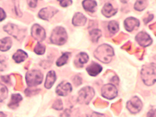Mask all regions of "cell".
<instances>
[{"mask_svg": "<svg viewBox=\"0 0 156 117\" xmlns=\"http://www.w3.org/2000/svg\"><path fill=\"white\" fill-rule=\"evenodd\" d=\"M73 3L72 1H59V5L62 6V7H68V6H70L71 4Z\"/></svg>", "mask_w": 156, "mask_h": 117, "instance_id": "obj_31", "label": "cell"}, {"mask_svg": "<svg viewBox=\"0 0 156 117\" xmlns=\"http://www.w3.org/2000/svg\"><path fill=\"white\" fill-rule=\"evenodd\" d=\"M153 18H154V16L153 15H149L148 17H147V18H146L145 20H144V21H145V23L146 24V23H147L149 21H150L151 20H152V19H153Z\"/></svg>", "mask_w": 156, "mask_h": 117, "instance_id": "obj_36", "label": "cell"}, {"mask_svg": "<svg viewBox=\"0 0 156 117\" xmlns=\"http://www.w3.org/2000/svg\"><path fill=\"white\" fill-rule=\"evenodd\" d=\"M142 108V103L137 97H134L127 103V108L131 113H137Z\"/></svg>", "mask_w": 156, "mask_h": 117, "instance_id": "obj_8", "label": "cell"}, {"mask_svg": "<svg viewBox=\"0 0 156 117\" xmlns=\"http://www.w3.org/2000/svg\"><path fill=\"white\" fill-rule=\"evenodd\" d=\"M147 5V1H137L134 4V9L139 11L144 10Z\"/></svg>", "mask_w": 156, "mask_h": 117, "instance_id": "obj_27", "label": "cell"}, {"mask_svg": "<svg viewBox=\"0 0 156 117\" xmlns=\"http://www.w3.org/2000/svg\"><path fill=\"white\" fill-rule=\"evenodd\" d=\"M28 3L31 8H35L37 5V1H29L28 2Z\"/></svg>", "mask_w": 156, "mask_h": 117, "instance_id": "obj_33", "label": "cell"}, {"mask_svg": "<svg viewBox=\"0 0 156 117\" xmlns=\"http://www.w3.org/2000/svg\"><path fill=\"white\" fill-rule=\"evenodd\" d=\"M23 98L20 94H14L11 96L10 103L8 104V107L11 108L15 109L18 107L20 102L22 100Z\"/></svg>", "mask_w": 156, "mask_h": 117, "instance_id": "obj_22", "label": "cell"}, {"mask_svg": "<svg viewBox=\"0 0 156 117\" xmlns=\"http://www.w3.org/2000/svg\"><path fill=\"white\" fill-rule=\"evenodd\" d=\"M28 57V54L21 49H18L12 56V58H13L16 63H20L24 61Z\"/></svg>", "mask_w": 156, "mask_h": 117, "instance_id": "obj_19", "label": "cell"}, {"mask_svg": "<svg viewBox=\"0 0 156 117\" xmlns=\"http://www.w3.org/2000/svg\"><path fill=\"white\" fill-rule=\"evenodd\" d=\"M139 21L133 17L127 18L124 22V28L129 32H132L137 28L139 27Z\"/></svg>", "mask_w": 156, "mask_h": 117, "instance_id": "obj_13", "label": "cell"}, {"mask_svg": "<svg viewBox=\"0 0 156 117\" xmlns=\"http://www.w3.org/2000/svg\"><path fill=\"white\" fill-rule=\"evenodd\" d=\"M46 47L44 45L38 43L34 49V51L37 55H43L44 53Z\"/></svg>", "mask_w": 156, "mask_h": 117, "instance_id": "obj_28", "label": "cell"}, {"mask_svg": "<svg viewBox=\"0 0 156 117\" xmlns=\"http://www.w3.org/2000/svg\"><path fill=\"white\" fill-rule=\"evenodd\" d=\"M86 70L90 76H96L101 72L102 67L98 63L93 62L87 67Z\"/></svg>", "mask_w": 156, "mask_h": 117, "instance_id": "obj_16", "label": "cell"}, {"mask_svg": "<svg viewBox=\"0 0 156 117\" xmlns=\"http://www.w3.org/2000/svg\"><path fill=\"white\" fill-rule=\"evenodd\" d=\"M58 10L53 7H46L43 8L38 13V16L42 20H49L52 17H53L57 13Z\"/></svg>", "mask_w": 156, "mask_h": 117, "instance_id": "obj_12", "label": "cell"}, {"mask_svg": "<svg viewBox=\"0 0 156 117\" xmlns=\"http://www.w3.org/2000/svg\"><path fill=\"white\" fill-rule=\"evenodd\" d=\"M12 45V40L9 37H6L0 40V51H6L10 49Z\"/></svg>", "mask_w": 156, "mask_h": 117, "instance_id": "obj_20", "label": "cell"}, {"mask_svg": "<svg viewBox=\"0 0 156 117\" xmlns=\"http://www.w3.org/2000/svg\"><path fill=\"white\" fill-rule=\"evenodd\" d=\"M43 80V75L39 70H33L27 72L26 75V81L30 87L36 86L40 85Z\"/></svg>", "mask_w": 156, "mask_h": 117, "instance_id": "obj_4", "label": "cell"}, {"mask_svg": "<svg viewBox=\"0 0 156 117\" xmlns=\"http://www.w3.org/2000/svg\"><path fill=\"white\" fill-rule=\"evenodd\" d=\"M94 90L92 87L85 86L78 93L77 102L80 104H88L94 97Z\"/></svg>", "mask_w": 156, "mask_h": 117, "instance_id": "obj_5", "label": "cell"}, {"mask_svg": "<svg viewBox=\"0 0 156 117\" xmlns=\"http://www.w3.org/2000/svg\"><path fill=\"white\" fill-rule=\"evenodd\" d=\"M86 17L81 13H76L74 15L72 23L75 27H82L86 24Z\"/></svg>", "mask_w": 156, "mask_h": 117, "instance_id": "obj_15", "label": "cell"}, {"mask_svg": "<svg viewBox=\"0 0 156 117\" xmlns=\"http://www.w3.org/2000/svg\"><path fill=\"white\" fill-rule=\"evenodd\" d=\"M136 40L138 44L142 47H147L152 43V40L147 33L144 31L139 32L136 36Z\"/></svg>", "mask_w": 156, "mask_h": 117, "instance_id": "obj_11", "label": "cell"}, {"mask_svg": "<svg viewBox=\"0 0 156 117\" xmlns=\"http://www.w3.org/2000/svg\"><path fill=\"white\" fill-rule=\"evenodd\" d=\"M101 35V31L99 29H94L89 32L90 38L93 43H97Z\"/></svg>", "mask_w": 156, "mask_h": 117, "instance_id": "obj_23", "label": "cell"}, {"mask_svg": "<svg viewBox=\"0 0 156 117\" xmlns=\"http://www.w3.org/2000/svg\"><path fill=\"white\" fill-rule=\"evenodd\" d=\"M31 35L38 42H42L46 38L44 29L37 24H34L31 28Z\"/></svg>", "mask_w": 156, "mask_h": 117, "instance_id": "obj_9", "label": "cell"}, {"mask_svg": "<svg viewBox=\"0 0 156 117\" xmlns=\"http://www.w3.org/2000/svg\"><path fill=\"white\" fill-rule=\"evenodd\" d=\"M91 117H105V115L100 114V113H93Z\"/></svg>", "mask_w": 156, "mask_h": 117, "instance_id": "obj_35", "label": "cell"}, {"mask_svg": "<svg viewBox=\"0 0 156 117\" xmlns=\"http://www.w3.org/2000/svg\"><path fill=\"white\" fill-rule=\"evenodd\" d=\"M4 30L10 35L15 36L18 40L25 36V31L24 30H20L16 25L13 24H8L4 27Z\"/></svg>", "mask_w": 156, "mask_h": 117, "instance_id": "obj_7", "label": "cell"}, {"mask_svg": "<svg viewBox=\"0 0 156 117\" xmlns=\"http://www.w3.org/2000/svg\"><path fill=\"white\" fill-rule=\"evenodd\" d=\"M72 90L73 87L70 83L66 81H63L56 87V93L59 96L66 97L72 92Z\"/></svg>", "mask_w": 156, "mask_h": 117, "instance_id": "obj_10", "label": "cell"}, {"mask_svg": "<svg viewBox=\"0 0 156 117\" xmlns=\"http://www.w3.org/2000/svg\"><path fill=\"white\" fill-rule=\"evenodd\" d=\"M70 55H71V53H68V52H66V53H64V54H62V55L56 61V65L58 67H62L65 64H66Z\"/></svg>", "mask_w": 156, "mask_h": 117, "instance_id": "obj_24", "label": "cell"}, {"mask_svg": "<svg viewBox=\"0 0 156 117\" xmlns=\"http://www.w3.org/2000/svg\"><path fill=\"white\" fill-rule=\"evenodd\" d=\"M147 117H155V110H150L147 113Z\"/></svg>", "mask_w": 156, "mask_h": 117, "instance_id": "obj_34", "label": "cell"}, {"mask_svg": "<svg viewBox=\"0 0 156 117\" xmlns=\"http://www.w3.org/2000/svg\"><path fill=\"white\" fill-rule=\"evenodd\" d=\"M0 117H6V115L4 113L0 112Z\"/></svg>", "mask_w": 156, "mask_h": 117, "instance_id": "obj_37", "label": "cell"}, {"mask_svg": "<svg viewBox=\"0 0 156 117\" xmlns=\"http://www.w3.org/2000/svg\"><path fill=\"white\" fill-rule=\"evenodd\" d=\"M68 40L67 32L64 28L58 27L51 33L50 40L52 43L56 45H62L66 43Z\"/></svg>", "mask_w": 156, "mask_h": 117, "instance_id": "obj_3", "label": "cell"}, {"mask_svg": "<svg viewBox=\"0 0 156 117\" xmlns=\"http://www.w3.org/2000/svg\"><path fill=\"white\" fill-rule=\"evenodd\" d=\"M101 94L103 97L108 100L115 98L118 94L117 88L112 84H107L104 85L101 88Z\"/></svg>", "mask_w": 156, "mask_h": 117, "instance_id": "obj_6", "label": "cell"}, {"mask_svg": "<svg viewBox=\"0 0 156 117\" xmlns=\"http://www.w3.org/2000/svg\"><path fill=\"white\" fill-rule=\"evenodd\" d=\"M117 11H118V10L115 9L113 6L109 3H106L102 9V15L107 18H110L115 15Z\"/></svg>", "mask_w": 156, "mask_h": 117, "instance_id": "obj_17", "label": "cell"}, {"mask_svg": "<svg viewBox=\"0 0 156 117\" xmlns=\"http://www.w3.org/2000/svg\"><path fill=\"white\" fill-rule=\"evenodd\" d=\"M8 94V91L6 86L0 83V102L5 100Z\"/></svg>", "mask_w": 156, "mask_h": 117, "instance_id": "obj_26", "label": "cell"}, {"mask_svg": "<svg viewBox=\"0 0 156 117\" xmlns=\"http://www.w3.org/2000/svg\"><path fill=\"white\" fill-rule=\"evenodd\" d=\"M6 13L2 8H0V22L4 20L6 18Z\"/></svg>", "mask_w": 156, "mask_h": 117, "instance_id": "obj_32", "label": "cell"}, {"mask_svg": "<svg viewBox=\"0 0 156 117\" xmlns=\"http://www.w3.org/2000/svg\"><path fill=\"white\" fill-rule=\"evenodd\" d=\"M73 83L76 86H79L82 83V79L79 76H76L74 77V79H73Z\"/></svg>", "mask_w": 156, "mask_h": 117, "instance_id": "obj_30", "label": "cell"}, {"mask_svg": "<svg viewBox=\"0 0 156 117\" xmlns=\"http://www.w3.org/2000/svg\"><path fill=\"white\" fill-rule=\"evenodd\" d=\"M114 55V49L107 44L100 45L94 52V57L103 63H110Z\"/></svg>", "mask_w": 156, "mask_h": 117, "instance_id": "obj_1", "label": "cell"}, {"mask_svg": "<svg viewBox=\"0 0 156 117\" xmlns=\"http://www.w3.org/2000/svg\"><path fill=\"white\" fill-rule=\"evenodd\" d=\"M108 30L112 34H115L119 31V23L115 21H111L108 24Z\"/></svg>", "mask_w": 156, "mask_h": 117, "instance_id": "obj_25", "label": "cell"}, {"mask_svg": "<svg viewBox=\"0 0 156 117\" xmlns=\"http://www.w3.org/2000/svg\"><path fill=\"white\" fill-rule=\"evenodd\" d=\"M53 108L56 110H61L63 109L62 102L61 100H56L53 105Z\"/></svg>", "mask_w": 156, "mask_h": 117, "instance_id": "obj_29", "label": "cell"}, {"mask_svg": "<svg viewBox=\"0 0 156 117\" xmlns=\"http://www.w3.org/2000/svg\"><path fill=\"white\" fill-rule=\"evenodd\" d=\"M155 64L151 63L143 67L141 70V79L147 86H152L155 83Z\"/></svg>", "mask_w": 156, "mask_h": 117, "instance_id": "obj_2", "label": "cell"}, {"mask_svg": "<svg viewBox=\"0 0 156 117\" xmlns=\"http://www.w3.org/2000/svg\"><path fill=\"white\" fill-rule=\"evenodd\" d=\"M84 9L86 11L93 13L96 11L97 7V2L96 1H84L82 3Z\"/></svg>", "mask_w": 156, "mask_h": 117, "instance_id": "obj_21", "label": "cell"}, {"mask_svg": "<svg viewBox=\"0 0 156 117\" xmlns=\"http://www.w3.org/2000/svg\"><path fill=\"white\" fill-rule=\"evenodd\" d=\"M56 80V76L55 71L53 70L49 71L46 78V81L44 83L45 88L47 89L51 88L55 83Z\"/></svg>", "mask_w": 156, "mask_h": 117, "instance_id": "obj_18", "label": "cell"}, {"mask_svg": "<svg viewBox=\"0 0 156 117\" xmlns=\"http://www.w3.org/2000/svg\"><path fill=\"white\" fill-rule=\"evenodd\" d=\"M89 60V56L86 53H80L76 55L74 59V64L77 68H82L83 67L84 64L87 63Z\"/></svg>", "mask_w": 156, "mask_h": 117, "instance_id": "obj_14", "label": "cell"}]
</instances>
